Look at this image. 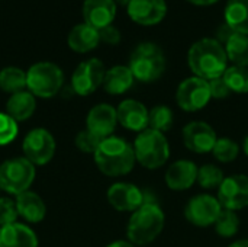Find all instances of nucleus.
I'll return each mask as SVG.
<instances>
[{"label": "nucleus", "instance_id": "obj_1", "mask_svg": "<svg viewBox=\"0 0 248 247\" xmlns=\"http://www.w3.org/2000/svg\"><path fill=\"white\" fill-rule=\"evenodd\" d=\"M187 64L196 77L208 82L222 77L228 68L225 47L215 38H202L189 48Z\"/></svg>", "mask_w": 248, "mask_h": 247}, {"label": "nucleus", "instance_id": "obj_2", "mask_svg": "<svg viewBox=\"0 0 248 247\" xmlns=\"http://www.w3.org/2000/svg\"><path fill=\"white\" fill-rule=\"evenodd\" d=\"M93 157L97 169L109 178H119L131 173L137 163L132 144L116 135L105 138Z\"/></svg>", "mask_w": 248, "mask_h": 247}, {"label": "nucleus", "instance_id": "obj_3", "mask_svg": "<svg viewBox=\"0 0 248 247\" xmlns=\"http://www.w3.org/2000/svg\"><path fill=\"white\" fill-rule=\"evenodd\" d=\"M164 224L166 215L158 204H142L129 217L126 226L128 240L135 246H147L161 234Z\"/></svg>", "mask_w": 248, "mask_h": 247}, {"label": "nucleus", "instance_id": "obj_4", "mask_svg": "<svg viewBox=\"0 0 248 247\" xmlns=\"http://www.w3.org/2000/svg\"><path fill=\"white\" fill-rule=\"evenodd\" d=\"M132 147L137 163L148 170L163 167L170 159V144L166 138V134L151 128L138 132Z\"/></svg>", "mask_w": 248, "mask_h": 247}, {"label": "nucleus", "instance_id": "obj_5", "mask_svg": "<svg viewBox=\"0 0 248 247\" xmlns=\"http://www.w3.org/2000/svg\"><path fill=\"white\" fill-rule=\"evenodd\" d=\"M141 83H153L166 71V57L163 49L154 42H141L131 54L128 66Z\"/></svg>", "mask_w": 248, "mask_h": 247}, {"label": "nucleus", "instance_id": "obj_6", "mask_svg": "<svg viewBox=\"0 0 248 247\" xmlns=\"http://www.w3.org/2000/svg\"><path fill=\"white\" fill-rule=\"evenodd\" d=\"M64 84V71L51 61H38L26 70V89L42 99L54 98Z\"/></svg>", "mask_w": 248, "mask_h": 247}, {"label": "nucleus", "instance_id": "obj_7", "mask_svg": "<svg viewBox=\"0 0 248 247\" xmlns=\"http://www.w3.org/2000/svg\"><path fill=\"white\" fill-rule=\"evenodd\" d=\"M36 169L25 157H13L0 165V189L10 195L29 191L35 181Z\"/></svg>", "mask_w": 248, "mask_h": 247}, {"label": "nucleus", "instance_id": "obj_8", "mask_svg": "<svg viewBox=\"0 0 248 247\" xmlns=\"http://www.w3.org/2000/svg\"><path fill=\"white\" fill-rule=\"evenodd\" d=\"M55 138L45 128H33L31 130L22 143L23 157L28 159L35 167L48 165L55 154Z\"/></svg>", "mask_w": 248, "mask_h": 247}, {"label": "nucleus", "instance_id": "obj_9", "mask_svg": "<svg viewBox=\"0 0 248 247\" xmlns=\"http://www.w3.org/2000/svg\"><path fill=\"white\" fill-rule=\"evenodd\" d=\"M211 99L209 82L196 76L185 79L176 90V102L185 112H199Z\"/></svg>", "mask_w": 248, "mask_h": 247}, {"label": "nucleus", "instance_id": "obj_10", "mask_svg": "<svg viewBox=\"0 0 248 247\" xmlns=\"http://www.w3.org/2000/svg\"><path fill=\"white\" fill-rule=\"evenodd\" d=\"M106 74V68L102 60L89 58L80 63L71 76V90L80 96H89L94 93L102 84Z\"/></svg>", "mask_w": 248, "mask_h": 247}, {"label": "nucleus", "instance_id": "obj_11", "mask_svg": "<svg viewBox=\"0 0 248 247\" xmlns=\"http://www.w3.org/2000/svg\"><path fill=\"white\" fill-rule=\"evenodd\" d=\"M222 205L218 198L211 194H199L189 199L185 207V218L195 227L206 229L215 224Z\"/></svg>", "mask_w": 248, "mask_h": 247}, {"label": "nucleus", "instance_id": "obj_12", "mask_svg": "<svg viewBox=\"0 0 248 247\" xmlns=\"http://www.w3.org/2000/svg\"><path fill=\"white\" fill-rule=\"evenodd\" d=\"M217 198L222 208L231 211H240L248 207V176L231 175L224 179L218 188Z\"/></svg>", "mask_w": 248, "mask_h": 247}, {"label": "nucleus", "instance_id": "obj_13", "mask_svg": "<svg viewBox=\"0 0 248 247\" xmlns=\"http://www.w3.org/2000/svg\"><path fill=\"white\" fill-rule=\"evenodd\" d=\"M182 137L186 148L196 154L212 153L218 140L215 130L205 121H192L186 124L182 131Z\"/></svg>", "mask_w": 248, "mask_h": 247}, {"label": "nucleus", "instance_id": "obj_14", "mask_svg": "<svg viewBox=\"0 0 248 247\" xmlns=\"http://www.w3.org/2000/svg\"><path fill=\"white\" fill-rule=\"evenodd\" d=\"M108 202L121 213H134L144 204V192L129 182H116L108 189Z\"/></svg>", "mask_w": 248, "mask_h": 247}, {"label": "nucleus", "instance_id": "obj_15", "mask_svg": "<svg viewBox=\"0 0 248 247\" xmlns=\"http://www.w3.org/2000/svg\"><path fill=\"white\" fill-rule=\"evenodd\" d=\"M126 12L135 23L151 26L166 17L167 3L166 0H131L126 6Z\"/></svg>", "mask_w": 248, "mask_h": 247}, {"label": "nucleus", "instance_id": "obj_16", "mask_svg": "<svg viewBox=\"0 0 248 247\" xmlns=\"http://www.w3.org/2000/svg\"><path fill=\"white\" fill-rule=\"evenodd\" d=\"M118 125L116 108L109 103L94 105L86 118V130L96 134L100 138H108L113 135V131Z\"/></svg>", "mask_w": 248, "mask_h": 247}, {"label": "nucleus", "instance_id": "obj_17", "mask_svg": "<svg viewBox=\"0 0 248 247\" xmlns=\"http://www.w3.org/2000/svg\"><path fill=\"white\" fill-rule=\"evenodd\" d=\"M118 124H121L125 130L141 132L148 128V116L150 111L144 103L137 99H125L116 108Z\"/></svg>", "mask_w": 248, "mask_h": 247}, {"label": "nucleus", "instance_id": "obj_18", "mask_svg": "<svg viewBox=\"0 0 248 247\" xmlns=\"http://www.w3.org/2000/svg\"><path fill=\"white\" fill-rule=\"evenodd\" d=\"M198 170L199 167L192 160H177L171 163L166 172L164 181L166 185L176 192H183L190 189L198 181Z\"/></svg>", "mask_w": 248, "mask_h": 247}, {"label": "nucleus", "instance_id": "obj_19", "mask_svg": "<svg viewBox=\"0 0 248 247\" xmlns=\"http://www.w3.org/2000/svg\"><path fill=\"white\" fill-rule=\"evenodd\" d=\"M116 16L115 0H84L83 3V19L84 23L100 31L112 25Z\"/></svg>", "mask_w": 248, "mask_h": 247}, {"label": "nucleus", "instance_id": "obj_20", "mask_svg": "<svg viewBox=\"0 0 248 247\" xmlns=\"http://www.w3.org/2000/svg\"><path fill=\"white\" fill-rule=\"evenodd\" d=\"M36 233L26 224L13 223L0 227V247H38Z\"/></svg>", "mask_w": 248, "mask_h": 247}, {"label": "nucleus", "instance_id": "obj_21", "mask_svg": "<svg viewBox=\"0 0 248 247\" xmlns=\"http://www.w3.org/2000/svg\"><path fill=\"white\" fill-rule=\"evenodd\" d=\"M100 42L99 31L87 23H78L73 26V29L68 32L67 44L68 47L78 54H86L89 51H93Z\"/></svg>", "mask_w": 248, "mask_h": 247}, {"label": "nucleus", "instance_id": "obj_22", "mask_svg": "<svg viewBox=\"0 0 248 247\" xmlns=\"http://www.w3.org/2000/svg\"><path fill=\"white\" fill-rule=\"evenodd\" d=\"M15 201H16L19 217H22L25 221L36 224L45 218L46 205L38 194H35L32 191H26V192H22L20 195H17Z\"/></svg>", "mask_w": 248, "mask_h": 247}, {"label": "nucleus", "instance_id": "obj_23", "mask_svg": "<svg viewBox=\"0 0 248 247\" xmlns=\"http://www.w3.org/2000/svg\"><path fill=\"white\" fill-rule=\"evenodd\" d=\"M36 109V98L26 89L10 95L6 102V114L10 115L16 122L29 119Z\"/></svg>", "mask_w": 248, "mask_h": 247}, {"label": "nucleus", "instance_id": "obj_24", "mask_svg": "<svg viewBox=\"0 0 248 247\" xmlns=\"http://www.w3.org/2000/svg\"><path fill=\"white\" fill-rule=\"evenodd\" d=\"M135 82V77L128 66H115L106 70L103 79V89L109 95H124L126 93Z\"/></svg>", "mask_w": 248, "mask_h": 247}, {"label": "nucleus", "instance_id": "obj_25", "mask_svg": "<svg viewBox=\"0 0 248 247\" xmlns=\"http://www.w3.org/2000/svg\"><path fill=\"white\" fill-rule=\"evenodd\" d=\"M225 23L237 33L248 36V0H228Z\"/></svg>", "mask_w": 248, "mask_h": 247}, {"label": "nucleus", "instance_id": "obj_26", "mask_svg": "<svg viewBox=\"0 0 248 247\" xmlns=\"http://www.w3.org/2000/svg\"><path fill=\"white\" fill-rule=\"evenodd\" d=\"M225 52L228 57V61L232 63V66L248 67V36L243 33L234 32L232 36L227 41Z\"/></svg>", "mask_w": 248, "mask_h": 247}, {"label": "nucleus", "instance_id": "obj_27", "mask_svg": "<svg viewBox=\"0 0 248 247\" xmlns=\"http://www.w3.org/2000/svg\"><path fill=\"white\" fill-rule=\"evenodd\" d=\"M0 89L9 95H15L17 92L26 90V71L9 66L0 70Z\"/></svg>", "mask_w": 248, "mask_h": 247}, {"label": "nucleus", "instance_id": "obj_28", "mask_svg": "<svg viewBox=\"0 0 248 247\" xmlns=\"http://www.w3.org/2000/svg\"><path fill=\"white\" fill-rule=\"evenodd\" d=\"M173 124H174V114L169 106L157 105L150 109L148 128L166 134L173 128Z\"/></svg>", "mask_w": 248, "mask_h": 247}, {"label": "nucleus", "instance_id": "obj_29", "mask_svg": "<svg viewBox=\"0 0 248 247\" xmlns=\"http://www.w3.org/2000/svg\"><path fill=\"white\" fill-rule=\"evenodd\" d=\"M214 226H215V231L219 237L231 239L240 230V217L235 211L222 208V211L218 215Z\"/></svg>", "mask_w": 248, "mask_h": 247}, {"label": "nucleus", "instance_id": "obj_30", "mask_svg": "<svg viewBox=\"0 0 248 247\" xmlns=\"http://www.w3.org/2000/svg\"><path fill=\"white\" fill-rule=\"evenodd\" d=\"M225 176L221 167H218L217 165H203L202 167H199L198 170V183L202 189L205 191H212L221 186V183L224 182Z\"/></svg>", "mask_w": 248, "mask_h": 247}, {"label": "nucleus", "instance_id": "obj_31", "mask_svg": "<svg viewBox=\"0 0 248 247\" xmlns=\"http://www.w3.org/2000/svg\"><path fill=\"white\" fill-rule=\"evenodd\" d=\"M222 77L231 92L248 93V67L228 66Z\"/></svg>", "mask_w": 248, "mask_h": 247}, {"label": "nucleus", "instance_id": "obj_32", "mask_svg": "<svg viewBox=\"0 0 248 247\" xmlns=\"http://www.w3.org/2000/svg\"><path fill=\"white\" fill-rule=\"evenodd\" d=\"M212 154L219 163H231L238 157L240 146L230 137H218Z\"/></svg>", "mask_w": 248, "mask_h": 247}, {"label": "nucleus", "instance_id": "obj_33", "mask_svg": "<svg viewBox=\"0 0 248 247\" xmlns=\"http://www.w3.org/2000/svg\"><path fill=\"white\" fill-rule=\"evenodd\" d=\"M19 122H16L6 112H0V147L13 143L19 134Z\"/></svg>", "mask_w": 248, "mask_h": 247}, {"label": "nucleus", "instance_id": "obj_34", "mask_svg": "<svg viewBox=\"0 0 248 247\" xmlns=\"http://www.w3.org/2000/svg\"><path fill=\"white\" fill-rule=\"evenodd\" d=\"M102 141H103V138L97 137L96 134L90 132L89 130H81V131L76 135L74 144H76V147H77L81 153L94 154L96 150L99 148V146H100Z\"/></svg>", "mask_w": 248, "mask_h": 247}, {"label": "nucleus", "instance_id": "obj_35", "mask_svg": "<svg viewBox=\"0 0 248 247\" xmlns=\"http://www.w3.org/2000/svg\"><path fill=\"white\" fill-rule=\"evenodd\" d=\"M19 213L16 207V201L7 197L0 198V227L17 223Z\"/></svg>", "mask_w": 248, "mask_h": 247}, {"label": "nucleus", "instance_id": "obj_36", "mask_svg": "<svg viewBox=\"0 0 248 247\" xmlns=\"http://www.w3.org/2000/svg\"><path fill=\"white\" fill-rule=\"evenodd\" d=\"M209 89H211V96L214 99H225L231 95V90L227 86L224 77H217L214 80H209Z\"/></svg>", "mask_w": 248, "mask_h": 247}, {"label": "nucleus", "instance_id": "obj_37", "mask_svg": "<svg viewBox=\"0 0 248 247\" xmlns=\"http://www.w3.org/2000/svg\"><path fill=\"white\" fill-rule=\"evenodd\" d=\"M99 35H100V42H105L108 45H118L122 38L119 29L113 25H109V26L100 29Z\"/></svg>", "mask_w": 248, "mask_h": 247}, {"label": "nucleus", "instance_id": "obj_38", "mask_svg": "<svg viewBox=\"0 0 248 247\" xmlns=\"http://www.w3.org/2000/svg\"><path fill=\"white\" fill-rule=\"evenodd\" d=\"M232 33H234V31L227 25V23H224V25H221L219 26V29H218V35H217V41H219L222 45H225L227 44V41L232 36Z\"/></svg>", "mask_w": 248, "mask_h": 247}, {"label": "nucleus", "instance_id": "obj_39", "mask_svg": "<svg viewBox=\"0 0 248 247\" xmlns=\"http://www.w3.org/2000/svg\"><path fill=\"white\" fill-rule=\"evenodd\" d=\"M106 247H137L134 243H131L129 240H115L112 243H109Z\"/></svg>", "mask_w": 248, "mask_h": 247}, {"label": "nucleus", "instance_id": "obj_40", "mask_svg": "<svg viewBox=\"0 0 248 247\" xmlns=\"http://www.w3.org/2000/svg\"><path fill=\"white\" fill-rule=\"evenodd\" d=\"M187 1L192 3V4H196V6H211V4H214V3H217L219 0H187Z\"/></svg>", "mask_w": 248, "mask_h": 247}, {"label": "nucleus", "instance_id": "obj_41", "mask_svg": "<svg viewBox=\"0 0 248 247\" xmlns=\"http://www.w3.org/2000/svg\"><path fill=\"white\" fill-rule=\"evenodd\" d=\"M228 247H248V239H240V240L231 243Z\"/></svg>", "mask_w": 248, "mask_h": 247}, {"label": "nucleus", "instance_id": "obj_42", "mask_svg": "<svg viewBox=\"0 0 248 247\" xmlns=\"http://www.w3.org/2000/svg\"><path fill=\"white\" fill-rule=\"evenodd\" d=\"M243 151H244V154L248 157V135L244 138V141H243Z\"/></svg>", "mask_w": 248, "mask_h": 247}, {"label": "nucleus", "instance_id": "obj_43", "mask_svg": "<svg viewBox=\"0 0 248 247\" xmlns=\"http://www.w3.org/2000/svg\"><path fill=\"white\" fill-rule=\"evenodd\" d=\"M116 1V4L119 3V4H122V6H128V3L131 1V0H115Z\"/></svg>", "mask_w": 248, "mask_h": 247}]
</instances>
